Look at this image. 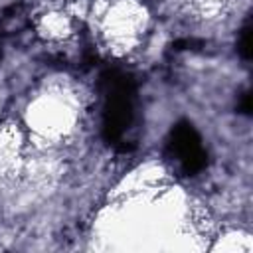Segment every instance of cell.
I'll return each mask as SVG.
<instances>
[{
  "label": "cell",
  "instance_id": "6da1fadb",
  "mask_svg": "<svg viewBox=\"0 0 253 253\" xmlns=\"http://www.w3.org/2000/svg\"><path fill=\"white\" fill-rule=\"evenodd\" d=\"M105 83V109H103V136L107 142L117 144L132 123V81L117 71L103 75Z\"/></svg>",
  "mask_w": 253,
  "mask_h": 253
},
{
  "label": "cell",
  "instance_id": "7a4b0ae2",
  "mask_svg": "<svg viewBox=\"0 0 253 253\" xmlns=\"http://www.w3.org/2000/svg\"><path fill=\"white\" fill-rule=\"evenodd\" d=\"M168 150L186 176H194L206 168L208 154L202 144V138L196 132V128L186 121L178 123L172 128L168 138Z\"/></svg>",
  "mask_w": 253,
  "mask_h": 253
},
{
  "label": "cell",
  "instance_id": "3957f363",
  "mask_svg": "<svg viewBox=\"0 0 253 253\" xmlns=\"http://www.w3.org/2000/svg\"><path fill=\"white\" fill-rule=\"evenodd\" d=\"M237 51L243 59H249L251 57V28L249 24L241 30V38H239V43H237Z\"/></svg>",
  "mask_w": 253,
  "mask_h": 253
},
{
  "label": "cell",
  "instance_id": "277c9868",
  "mask_svg": "<svg viewBox=\"0 0 253 253\" xmlns=\"http://www.w3.org/2000/svg\"><path fill=\"white\" fill-rule=\"evenodd\" d=\"M241 111H243L245 115L251 113V95H249V93H243V97H241Z\"/></svg>",
  "mask_w": 253,
  "mask_h": 253
},
{
  "label": "cell",
  "instance_id": "5b68a950",
  "mask_svg": "<svg viewBox=\"0 0 253 253\" xmlns=\"http://www.w3.org/2000/svg\"><path fill=\"white\" fill-rule=\"evenodd\" d=\"M0 55H2V53H0Z\"/></svg>",
  "mask_w": 253,
  "mask_h": 253
}]
</instances>
